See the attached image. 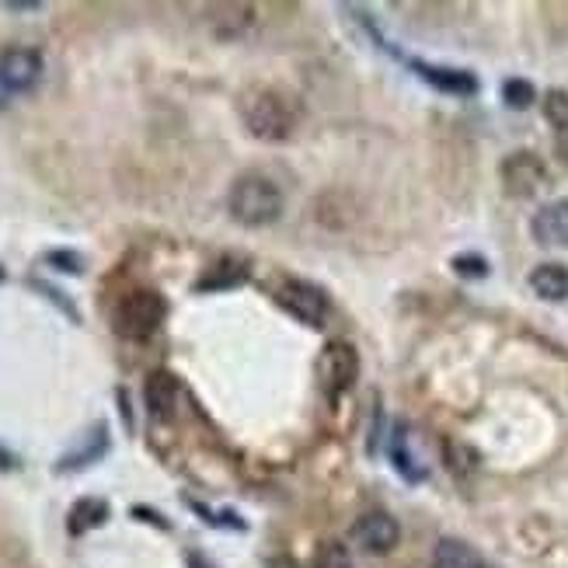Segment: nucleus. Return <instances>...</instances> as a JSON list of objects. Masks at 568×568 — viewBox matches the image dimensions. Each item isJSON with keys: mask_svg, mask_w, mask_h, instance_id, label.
Segmentation results:
<instances>
[{"mask_svg": "<svg viewBox=\"0 0 568 568\" xmlns=\"http://www.w3.org/2000/svg\"><path fill=\"white\" fill-rule=\"evenodd\" d=\"M418 78H423L426 84H433L436 91H447V94H475L478 91V78L467 70H457V67H436V63H426V60H405Z\"/></svg>", "mask_w": 568, "mask_h": 568, "instance_id": "10", "label": "nucleus"}, {"mask_svg": "<svg viewBox=\"0 0 568 568\" xmlns=\"http://www.w3.org/2000/svg\"><path fill=\"white\" fill-rule=\"evenodd\" d=\"M237 112L244 130L262 143H286L301 126V105L296 98L273 84H252L237 94Z\"/></svg>", "mask_w": 568, "mask_h": 568, "instance_id": "1", "label": "nucleus"}, {"mask_svg": "<svg viewBox=\"0 0 568 568\" xmlns=\"http://www.w3.org/2000/svg\"><path fill=\"white\" fill-rule=\"evenodd\" d=\"M8 11H39L42 4H14V0H11V4H4Z\"/></svg>", "mask_w": 568, "mask_h": 568, "instance_id": "26", "label": "nucleus"}, {"mask_svg": "<svg viewBox=\"0 0 568 568\" xmlns=\"http://www.w3.org/2000/svg\"><path fill=\"white\" fill-rule=\"evenodd\" d=\"M353 540L369 555H390L402 540V527L390 513L374 509V513H363L353 524Z\"/></svg>", "mask_w": 568, "mask_h": 568, "instance_id": "8", "label": "nucleus"}, {"mask_svg": "<svg viewBox=\"0 0 568 568\" xmlns=\"http://www.w3.org/2000/svg\"><path fill=\"white\" fill-rule=\"evenodd\" d=\"M227 210L241 227H273L286 210V195L276 179H268L265 171H244L234 179L227 192Z\"/></svg>", "mask_w": 568, "mask_h": 568, "instance_id": "2", "label": "nucleus"}, {"mask_svg": "<svg viewBox=\"0 0 568 568\" xmlns=\"http://www.w3.org/2000/svg\"><path fill=\"white\" fill-rule=\"evenodd\" d=\"M534 98H537V91H534L530 81L509 78V81L503 84V102H506L509 109H530V105H534Z\"/></svg>", "mask_w": 568, "mask_h": 568, "instance_id": "19", "label": "nucleus"}, {"mask_svg": "<svg viewBox=\"0 0 568 568\" xmlns=\"http://www.w3.org/2000/svg\"><path fill=\"white\" fill-rule=\"evenodd\" d=\"M276 304L290 317L304 321L307 328H321L328 321V311H332L328 293L321 286H314V283H307V280H283L276 286Z\"/></svg>", "mask_w": 568, "mask_h": 568, "instance_id": "4", "label": "nucleus"}, {"mask_svg": "<svg viewBox=\"0 0 568 568\" xmlns=\"http://www.w3.org/2000/svg\"><path fill=\"white\" fill-rule=\"evenodd\" d=\"M454 273L464 280H485L488 276V262L481 255H457L454 258Z\"/></svg>", "mask_w": 568, "mask_h": 568, "instance_id": "21", "label": "nucleus"}, {"mask_svg": "<svg viewBox=\"0 0 568 568\" xmlns=\"http://www.w3.org/2000/svg\"><path fill=\"white\" fill-rule=\"evenodd\" d=\"M390 460H394V467H398V475H402V478H408V481H423V478H426V471L412 460V454H405V429H402V426L394 429Z\"/></svg>", "mask_w": 568, "mask_h": 568, "instance_id": "17", "label": "nucleus"}, {"mask_svg": "<svg viewBox=\"0 0 568 568\" xmlns=\"http://www.w3.org/2000/svg\"><path fill=\"white\" fill-rule=\"evenodd\" d=\"M14 467H18V457L8 447H0V471H14Z\"/></svg>", "mask_w": 568, "mask_h": 568, "instance_id": "23", "label": "nucleus"}, {"mask_svg": "<svg viewBox=\"0 0 568 568\" xmlns=\"http://www.w3.org/2000/svg\"><path fill=\"white\" fill-rule=\"evenodd\" d=\"M189 568H213L203 555H189Z\"/></svg>", "mask_w": 568, "mask_h": 568, "instance_id": "25", "label": "nucleus"}, {"mask_svg": "<svg viewBox=\"0 0 568 568\" xmlns=\"http://www.w3.org/2000/svg\"><path fill=\"white\" fill-rule=\"evenodd\" d=\"M109 520V503L105 499H78L70 506V516H67V530L73 534V537H81V534H88V530H94V527H102Z\"/></svg>", "mask_w": 568, "mask_h": 568, "instance_id": "16", "label": "nucleus"}, {"mask_svg": "<svg viewBox=\"0 0 568 568\" xmlns=\"http://www.w3.org/2000/svg\"><path fill=\"white\" fill-rule=\"evenodd\" d=\"M555 151H558V158L568 164V133H555Z\"/></svg>", "mask_w": 568, "mask_h": 568, "instance_id": "24", "label": "nucleus"}, {"mask_svg": "<svg viewBox=\"0 0 568 568\" xmlns=\"http://www.w3.org/2000/svg\"><path fill=\"white\" fill-rule=\"evenodd\" d=\"M545 115L555 126V133H568V91L561 88H551L545 94Z\"/></svg>", "mask_w": 568, "mask_h": 568, "instance_id": "18", "label": "nucleus"}, {"mask_svg": "<svg viewBox=\"0 0 568 568\" xmlns=\"http://www.w3.org/2000/svg\"><path fill=\"white\" fill-rule=\"evenodd\" d=\"M268 568H293V561H290V558H276Z\"/></svg>", "mask_w": 568, "mask_h": 568, "instance_id": "28", "label": "nucleus"}, {"mask_svg": "<svg viewBox=\"0 0 568 568\" xmlns=\"http://www.w3.org/2000/svg\"><path fill=\"white\" fill-rule=\"evenodd\" d=\"M45 265H57L60 273H84V258L78 255V252H49L45 255Z\"/></svg>", "mask_w": 568, "mask_h": 568, "instance_id": "22", "label": "nucleus"}, {"mask_svg": "<svg viewBox=\"0 0 568 568\" xmlns=\"http://www.w3.org/2000/svg\"><path fill=\"white\" fill-rule=\"evenodd\" d=\"M252 280V265L248 258H241V255H220L206 273L203 280L195 283V293H220V290H234L241 283H248Z\"/></svg>", "mask_w": 568, "mask_h": 568, "instance_id": "11", "label": "nucleus"}, {"mask_svg": "<svg viewBox=\"0 0 568 568\" xmlns=\"http://www.w3.org/2000/svg\"><path fill=\"white\" fill-rule=\"evenodd\" d=\"M143 394H146V412H151L154 418H171L179 408L182 387H179V377H171L168 369H154V374L146 377Z\"/></svg>", "mask_w": 568, "mask_h": 568, "instance_id": "12", "label": "nucleus"}, {"mask_svg": "<svg viewBox=\"0 0 568 568\" xmlns=\"http://www.w3.org/2000/svg\"><path fill=\"white\" fill-rule=\"evenodd\" d=\"M105 454H109V426H105V423H98V426L88 429V436L81 439V447H78V450H70V454L60 457L57 471H60V475H67V471H81V467H88V464H94V460H102Z\"/></svg>", "mask_w": 568, "mask_h": 568, "instance_id": "13", "label": "nucleus"}, {"mask_svg": "<svg viewBox=\"0 0 568 568\" xmlns=\"http://www.w3.org/2000/svg\"><path fill=\"white\" fill-rule=\"evenodd\" d=\"M164 317H168V301H164L161 293H154V290H133V293H126L115 304L112 328L122 338L143 342V338H151L164 325Z\"/></svg>", "mask_w": 568, "mask_h": 568, "instance_id": "3", "label": "nucleus"}, {"mask_svg": "<svg viewBox=\"0 0 568 568\" xmlns=\"http://www.w3.org/2000/svg\"><path fill=\"white\" fill-rule=\"evenodd\" d=\"M314 568H356V561H353L349 548L338 545V540H328V545L317 551Z\"/></svg>", "mask_w": 568, "mask_h": 568, "instance_id": "20", "label": "nucleus"}, {"mask_svg": "<svg viewBox=\"0 0 568 568\" xmlns=\"http://www.w3.org/2000/svg\"><path fill=\"white\" fill-rule=\"evenodd\" d=\"M534 241L545 248H568V200H555L540 206L530 220Z\"/></svg>", "mask_w": 568, "mask_h": 568, "instance_id": "9", "label": "nucleus"}, {"mask_svg": "<svg viewBox=\"0 0 568 568\" xmlns=\"http://www.w3.org/2000/svg\"><path fill=\"white\" fill-rule=\"evenodd\" d=\"M433 568H496L478 548H471L467 540L443 537L433 551Z\"/></svg>", "mask_w": 568, "mask_h": 568, "instance_id": "14", "label": "nucleus"}, {"mask_svg": "<svg viewBox=\"0 0 568 568\" xmlns=\"http://www.w3.org/2000/svg\"><path fill=\"white\" fill-rule=\"evenodd\" d=\"M548 182V168L537 154L530 151H516L503 161V185L513 200H530L534 192H540V185Z\"/></svg>", "mask_w": 568, "mask_h": 568, "instance_id": "7", "label": "nucleus"}, {"mask_svg": "<svg viewBox=\"0 0 568 568\" xmlns=\"http://www.w3.org/2000/svg\"><path fill=\"white\" fill-rule=\"evenodd\" d=\"M317 377H321V387H325L332 398L342 390H349L359 377V353L353 349V342L332 338L325 349H321Z\"/></svg>", "mask_w": 568, "mask_h": 568, "instance_id": "5", "label": "nucleus"}, {"mask_svg": "<svg viewBox=\"0 0 568 568\" xmlns=\"http://www.w3.org/2000/svg\"><path fill=\"white\" fill-rule=\"evenodd\" d=\"M530 290L540 296V301H565L568 296V265L565 262H540L530 273Z\"/></svg>", "mask_w": 568, "mask_h": 568, "instance_id": "15", "label": "nucleus"}, {"mask_svg": "<svg viewBox=\"0 0 568 568\" xmlns=\"http://www.w3.org/2000/svg\"><path fill=\"white\" fill-rule=\"evenodd\" d=\"M8 102H11V94H8V88H4V84H0V109H4Z\"/></svg>", "mask_w": 568, "mask_h": 568, "instance_id": "27", "label": "nucleus"}, {"mask_svg": "<svg viewBox=\"0 0 568 568\" xmlns=\"http://www.w3.org/2000/svg\"><path fill=\"white\" fill-rule=\"evenodd\" d=\"M42 78V53L32 45H11L0 53V84L8 88V94H24L32 91Z\"/></svg>", "mask_w": 568, "mask_h": 568, "instance_id": "6", "label": "nucleus"}]
</instances>
